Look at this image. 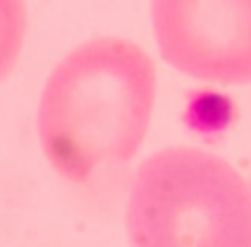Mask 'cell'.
I'll use <instances>...</instances> for the list:
<instances>
[{"mask_svg": "<svg viewBox=\"0 0 251 247\" xmlns=\"http://www.w3.org/2000/svg\"><path fill=\"white\" fill-rule=\"evenodd\" d=\"M126 234L130 247H251V183L214 152L163 148L134 172Z\"/></svg>", "mask_w": 251, "mask_h": 247, "instance_id": "2", "label": "cell"}, {"mask_svg": "<svg viewBox=\"0 0 251 247\" xmlns=\"http://www.w3.org/2000/svg\"><path fill=\"white\" fill-rule=\"evenodd\" d=\"M156 102L152 57L124 38H97L66 53L40 93L35 128L44 159L84 183L101 165L126 164L148 135Z\"/></svg>", "mask_w": 251, "mask_h": 247, "instance_id": "1", "label": "cell"}, {"mask_svg": "<svg viewBox=\"0 0 251 247\" xmlns=\"http://www.w3.org/2000/svg\"><path fill=\"white\" fill-rule=\"evenodd\" d=\"M165 64L201 82L251 84V0H150Z\"/></svg>", "mask_w": 251, "mask_h": 247, "instance_id": "3", "label": "cell"}, {"mask_svg": "<svg viewBox=\"0 0 251 247\" xmlns=\"http://www.w3.org/2000/svg\"><path fill=\"white\" fill-rule=\"evenodd\" d=\"M26 35L25 0H0V82L13 71Z\"/></svg>", "mask_w": 251, "mask_h": 247, "instance_id": "4", "label": "cell"}]
</instances>
